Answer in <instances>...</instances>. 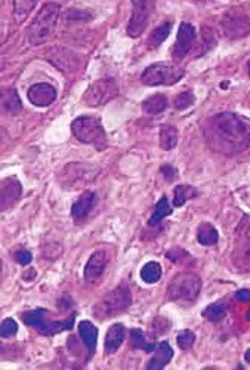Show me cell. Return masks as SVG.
<instances>
[{"label":"cell","instance_id":"obj_1","mask_svg":"<svg viewBox=\"0 0 250 370\" xmlns=\"http://www.w3.org/2000/svg\"><path fill=\"white\" fill-rule=\"evenodd\" d=\"M209 147L224 155H234L250 147V122L234 113H220L210 118L205 126Z\"/></svg>","mask_w":250,"mask_h":370},{"label":"cell","instance_id":"obj_2","mask_svg":"<svg viewBox=\"0 0 250 370\" xmlns=\"http://www.w3.org/2000/svg\"><path fill=\"white\" fill-rule=\"evenodd\" d=\"M60 14L61 6L54 2L46 3L37 12L30 28H28V41L32 45H43L49 41L56 28Z\"/></svg>","mask_w":250,"mask_h":370},{"label":"cell","instance_id":"obj_3","mask_svg":"<svg viewBox=\"0 0 250 370\" xmlns=\"http://www.w3.org/2000/svg\"><path fill=\"white\" fill-rule=\"evenodd\" d=\"M201 290V279L194 272H179L168 286V298L178 304H191Z\"/></svg>","mask_w":250,"mask_h":370},{"label":"cell","instance_id":"obj_4","mask_svg":"<svg viewBox=\"0 0 250 370\" xmlns=\"http://www.w3.org/2000/svg\"><path fill=\"white\" fill-rule=\"evenodd\" d=\"M132 305V294L126 285H120L105 295L95 305L93 316L100 320H107L124 313Z\"/></svg>","mask_w":250,"mask_h":370},{"label":"cell","instance_id":"obj_5","mask_svg":"<svg viewBox=\"0 0 250 370\" xmlns=\"http://www.w3.org/2000/svg\"><path fill=\"white\" fill-rule=\"evenodd\" d=\"M71 132L80 142L91 144L98 150H104L109 145L107 135L98 118L80 116L71 123Z\"/></svg>","mask_w":250,"mask_h":370},{"label":"cell","instance_id":"obj_6","mask_svg":"<svg viewBox=\"0 0 250 370\" xmlns=\"http://www.w3.org/2000/svg\"><path fill=\"white\" fill-rule=\"evenodd\" d=\"M24 323L37 329L38 332L46 336H52L64 330H70L74 326V316H70L65 320H54L52 316L45 308H36L27 311L24 314Z\"/></svg>","mask_w":250,"mask_h":370},{"label":"cell","instance_id":"obj_7","mask_svg":"<svg viewBox=\"0 0 250 370\" xmlns=\"http://www.w3.org/2000/svg\"><path fill=\"white\" fill-rule=\"evenodd\" d=\"M220 27L228 39H242L250 34V5L229 8L220 18Z\"/></svg>","mask_w":250,"mask_h":370},{"label":"cell","instance_id":"obj_8","mask_svg":"<svg viewBox=\"0 0 250 370\" xmlns=\"http://www.w3.org/2000/svg\"><path fill=\"white\" fill-rule=\"evenodd\" d=\"M184 74H185L184 70L177 65L168 63H159L146 68V72L141 76V82L147 86H160V85L172 86L178 83L182 77H184Z\"/></svg>","mask_w":250,"mask_h":370},{"label":"cell","instance_id":"obj_9","mask_svg":"<svg viewBox=\"0 0 250 370\" xmlns=\"http://www.w3.org/2000/svg\"><path fill=\"white\" fill-rule=\"evenodd\" d=\"M96 175H98V169H95L91 164L70 163L64 168L60 181L65 188H82L91 184Z\"/></svg>","mask_w":250,"mask_h":370},{"label":"cell","instance_id":"obj_10","mask_svg":"<svg viewBox=\"0 0 250 370\" xmlns=\"http://www.w3.org/2000/svg\"><path fill=\"white\" fill-rule=\"evenodd\" d=\"M119 95V86L111 77H105V79H100L93 82L88 91L84 92L83 101L89 107H100L107 104L113 98Z\"/></svg>","mask_w":250,"mask_h":370},{"label":"cell","instance_id":"obj_11","mask_svg":"<svg viewBox=\"0 0 250 370\" xmlns=\"http://www.w3.org/2000/svg\"><path fill=\"white\" fill-rule=\"evenodd\" d=\"M133 11L128 24V34L132 39L139 37L146 30L151 12L154 9V0H132Z\"/></svg>","mask_w":250,"mask_h":370},{"label":"cell","instance_id":"obj_12","mask_svg":"<svg viewBox=\"0 0 250 370\" xmlns=\"http://www.w3.org/2000/svg\"><path fill=\"white\" fill-rule=\"evenodd\" d=\"M196 42V28L190 23H182L179 25V32L177 37V43L173 46L172 56L173 60L181 61L190 54L192 50V43Z\"/></svg>","mask_w":250,"mask_h":370},{"label":"cell","instance_id":"obj_13","mask_svg":"<svg viewBox=\"0 0 250 370\" xmlns=\"http://www.w3.org/2000/svg\"><path fill=\"white\" fill-rule=\"evenodd\" d=\"M21 193L23 187L15 177L3 179L2 190H0V209L2 212L11 209L21 197Z\"/></svg>","mask_w":250,"mask_h":370},{"label":"cell","instance_id":"obj_14","mask_svg":"<svg viewBox=\"0 0 250 370\" xmlns=\"http://www.w3.org/2000/svg\"><path fill=\"white\" fill-rule=\"evenodd\" d=\"M28 100L36 107H47L56 100V89L49 83H37L28 89Z\"/></svg>","mask_w":250,"mask_h":370},{"label":"cell","instance_id":"obj_15","mask_svg":"<svg viewBox=\"0 0 250 370\" xmlns=\"http://www.w3.org/2000/svg\"><path fill=\"white\" fill-rule=\"evenodd\" d=\"M107 264H109L107 252L105 250L93 252L88 261V264H86L84 267V280L89 281V283L98 280L102 276V272L105 271Z\"/></svg>","mask_w":250,"mask_h":370},{"label":"cell","instance_id":"obj_16","mask_svg":"<svg viewBox=\"0 0 250 370\" xmlns=\"http://www.w3.org/2000/svg\"><path fill=\"white\" fill-rule=\"evenodd\" d=\"M96 193L93 191H84L82 196L76 200V203L73 204L71 208V217L76 221H80L83 218H86L91 213V210L93 209V206L96 204Z\"/></svg>","mask_w":250,"mask_h":370},{"label":"cell","instance_id":"obj_17","mask_svg":"<svg viewBox=\"0 0 250 370\" xmlns=\"http://www.w3.org/2000/svg\"><path fill=\"white\" fill-rule=\"evenodd\" d=\"M172 357H173L172 347L168 342H160V344H157L156 349H154V356L147 363V369L148 370L165 369V366L170 363Z\"/></svg>","mask_w":250,"mask_h":370},{"label":"cell","instance_id":"obj_18","mask_svg":"<svg viewBox=\"0 0 250 370\" xmlns=\"http://www.w3.org/2000/svg\"><path fill=\"white\" fill-rule=\"evenodd\" d=\"M124 336H126V329H124L123 325L115 323L109 329V334L105 336V342L104 348L105 353L107 354H114L117 349L122 347Z\"/></svg>","mask_w":250,"mask_h":370},{"label":"cell","instance_id":"obj_19","mask_svg":"<svg viewBox=\"0 0 250 370\" xmlns=\"http://www.w3.org/2000/svg\"><path fill=\"white\" fill-rule=\"evenodd\" d=\"M79 335L83 340L84 347L88 348L89 354L92 356L96 349V339H98V329L88 320H83L79 323Z\"/></svg>","mask_w":250,"mask_h":370},{"label":"cell","instance_id":"obj_20","mask_svg":"<svg viewBox=\"0 0 250 370\" xmlns=\"http://www.w3.org/2000/svg\"><path fill=\"white\" fill-rule=\"evenodd\" d=\"M2 107H3L5 111L11 113V114H16V113L21 111V109H23L21 98H19V95H18L15 87H8V89H3Z\"/></svg>","mask_w":250,"mask_h":370},{"label":"cell","instance_id":"obj_21","mask_svg":"<svg viewBox=\"0 0 250 370\" xmlns=\"http://www.w3.org/2000/svg\"><path fill=\"white\" fill-rule=\"evenodd\" d=\"M234 262L237 268L243 271H250V236H246L245 240H242L238 248L234 253Z\"/></svg>","mask_w":250,"mask_h":370},{"label":"cell","instance_id":"obj_22","mask_svg":"<svg viewBox=\"0 0 250 370\" xmlns=\"http://www.w3.org/2000/svg\"><path fill=\"white\" fill-rule=\"evenodd\" d=\"M197 240L203 246H214L219 240V232L212 224L205 222L197 230Z\"/></svg>","mask_w":250,"mask_h":370},{"label":"cell","instance_id":"obj_23","mask_svg":"<svg viewBox=\"0 0 250 370\" xmlns=\"http://www.w3.org/2000/svg\"><path fill=\"white\" fill-rule=\"evenodd\" d=\"M168 98L163 94H156L142 102V110L147 114H160L168 109Z\"/></svg>","mask_w":250,"mask_h":370},{"label":"cell","instance_id":"obj_24","mask_svg":"<svg viewBox=\"0 0 250 370\" xmlns=\"http://www.w3.org/2000/svg\"><path fill=\"white\" fill-rule=\"evenodd\" d=\"M178 129L175 128V126L172 124H165L161 126L160 129V147L163 150H172L177 147L178 144Z\"/></svg>","mask_w":250,"mask_h":370},{"label":"cell","instance_id":"obj_25","mask_svg":"<svg viewBox=\"0 0 250 370\" xmlns=\"http://www.w3.org/2000/svg\"><path fill=\"white\" fill-rule=\"evenodd\" d=\"M170 32H172V21L163 23L161 25H159L156 28V30H152V33L150 34L148 46L151 47V50H156V47H159L163 42L166 41L168 36L170 34Z\"/></svg>","mask_w":250,"mask_h":370},{"label":"cell","instance_id":"obj_26","mask_svg":"<svg viewBox=\"0 0 250 370\" xmlns=\"http://www.w3.org/2000/svg\"><path fill=\"white\" fill-rule=\"evenodd\" d=\"M170 213H172V206H170V203H169V200H168L166 196H163V197L159 200L156 209H154V212H152V215H151V218H150V221H148V226H151V227L157 226L159 222H161V221L165 219L166 217H169Z\"/></svg>","mask_w":250,"mask_h":370},{"label":"cell","instance_id":"obj_27","mask_svg":"<svg viewBox=\"0 0 250 370\" xmlns=\"http://www.w3.org/2000/svg\"><path fill=\"white\" fill-rule=\"evenodd\" d=\"M228 313V309L224 304L220 303H216V304H210L205 308L203 313H201V316H203L206 320L212 321V323H218V321L224 320L225 316Z\"/></svg>","mask_w":250,"mask_h":370},{"label":"cell","instance_id":"obj_28","mask_svg":"<svg viewBox=\"0 0 250 370\" xmlns=\"http://www.w3.org/2000/svg\"><path fill=\"white\" fill-rule=\"evenodd\" d=\"M37 5V0H14V14L18 23L24 21Z\"/></svg>","mask_w":250,"mask_h":370},{"label":"cell","instance_id":"obj_29","mask_svg":"<svg viewBox=\"0 0 250 370\" xmlns=\"http://www.w3.org/2000/svg\"><path fill=\"white\" fill-rule=\"evenodd\" d=\"M161 277V267L159 262H148V264L144 265L141 270V279L148 285L156 283Z\"/></svg>","mask_w":250,"mask_h":370},{"label":"cell","instance_id":"obj_30","mask_svg":"<svg viewBox=\"0 0 250 370\" xmlns=\"http://www.w3.org/2000/svg\"><path fill=\"white\" fill-rule=\"evenodd\" d=\"M198 191L194 187H190V185H179V187L175 188V197H173V204H175L177 208L184 206L185 202L188 199L197 197Z\"/></svg>","mask_w":250,"mask_h":370},{"label":"cell","instance_id":"obj_31","mask_svg":"<svg viewBox=\"0 0 250 370\" xmlns=\"http://www.w3.org/2000/svg\"><path fill=\"white\" fill-rule=\"evenodd\" d=\"M130 340L133 348L137 349H144L146 353H151L156 349V344H150L146 340V336H144V332L141 329H132L130 330Z\"/></svg>","mask_w":250,"mask_h":370},{"label":"cell","instance_id":"obj_32","mask_svg":"<svg viewBox=\"0 0 250 370\" xmlns=\"http://www.w3.org/2000/svg\"><path fill=\"white\" fill-rule=\"evenodd\" d=\"M216 45V34L212 30L210 27L201 28V43H200V52L198 55H205L207 51H210L212 47H215Z\"/></svg>","mask_w":250,"mask_h":370},{"label":"cell","instance_id":"obj_33","mask_svg":"<svg viewBox=\"0 0 250 370\" xmlns=\"http://www.w3.org/2000/svg\"><path fill=\"white\" fill-rule=\"evenodd\" d=\"M166 257H168L172 262H175V264H184V261H185V262H190V261H191L190 253H188L185 249H181V248L170 249V250L166 253Z\"/></svg>","mask_w":250,"mask_h":370},{"label":"cell","instance_id":"obj_34","mask_svg":"<svg viewBox=\"0 0 250 370\" xmlns=\"http://www.w3.org/2000/svg\"><path fill=\"white\" fill-rule=\"evenodd\" d=\"M177 340H178V345L181 349H190L192 347V344H194L196 335H194V332H192V330L185 329L178 335Z\"/></svg>","mask_w":250,"mask_h":370},{"label":"cell","instance_id":"obj_35","mask_svg":"<svg viewBox=\"0 0 250 370\" xmlns=\"http://www.w3.org/2000/svg\"><path fill=\"white\" fill-rule=\"evenodd\" d=\"M192 104H194V95H192L191 92H184V94L178 95L175 98V109L177 110H185Z\"/></svg>","mask_w":250,"mask_h":370},{"label":"cell","instance_id":"obj_36","mask_svg":"<svg viewBox=\"0 0 250 370\" xmlns=\"http://www.w3.org/2000/svg\"><path fill=\"white\" fill-rule=\"evenodd\" d=\"M16 332H18V325H16V321L12 320V318H5V320H3V323H2V332H0V335H2V338H11V336H14Z\"/></svg>","mask_w":250,"mask_h":370},{"label":"cell","instance_id":"obj_37","mask_svg":"<svg viewBox=\"0 0 250 370\" xmlns=\"http://www.w3.org/2000/svg\"><path fill=\"white\" fill-rule=\"evenodd\" d=\"M15 259H16L18 264L28 265L32 262V259H33V255L28 250H25V249H18L15 252Z\"/></svg>","mask_w":250,"mask_h":370},{"label":"cell","instance_id":"obj_38","mask_svg":"<svg viewBox=\"0 0 250 370\" xmlns=\"http://www.w3.org/2000/svg\"><path fill=\"white\" fill-rule=\"evenodd\" d=\"M160 171H161L163 175H165V179H166L168 182H172L173 179H175V177H177V171L173 169V168L170 166V164H163Z\"/></svg>","mask_w":250,"mask_h":370},{"label":"cell","instance_id":"obj_39","mask_svg":"<svg viewBox=\"0 0 250 370\" xmlns=\"http://www.w3.org/2000/svg\"><path fill=\"white\" fill-rule=\"evenodd\" d=\"M236 299L240 301V303H249V301H250V290H247V289L238 290L236 294Z\"/></svg>","mask_w":250,"mask_h":370},{"label":"cell","instance_id":"obj_40","mask_svg":"<svg viewBox=\"0 0 250 370\" xmlns=\"http://www.w3.org/2000/svg\"><path fill=\"white\" fill-rule=\"evenodd\" d=\"M196 3H200V5H206V3H210V2H214V0H194Z\"/></svg>","mask_w":250,"mask_h":370},{"label":"cell","instance_id":"obj_41","mask_svg":"<svg viewBox=\"0 0 250 370\" xmlns=\"http://www.w3.org/2000/svg\"><path fill=\"white\" fill-rule=\"evenodd\" d=\"M245 360H246V362H247V363H250V348L247 349V351H246V354H245Z\"/></svg>","mask_w":250,"mask_h":370},{"label":"cell","instance_id":"obj_42","mask_svg":"<svg viewBox=\"0 0 250 370\" xmlns=\"http://www.w3.org/2000/svg\"><path fill=\"white\" fill-rule=\"evenodd\" d=\"M247 318H249V321H250V309H249V313H247Z\"/></svg>","mask_w":250,"mask_h":370},{"label":"cell","instance_id":"obj_43","mask_svg":"<svg viewBox=\"0 0 250 370\" xmlns=\"http://www.w3.org/2000/svg\"><path fill=\"white\" fill-rule=\"evenodd\" d=\"M249 74H250V61H249Z\"/></svg>","mask_w":250,"mask_h":370}]
</instances>
